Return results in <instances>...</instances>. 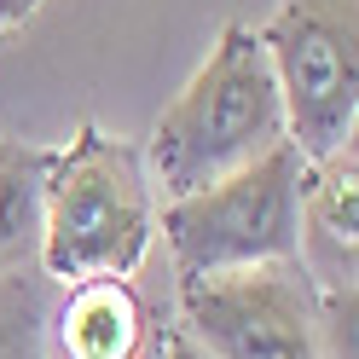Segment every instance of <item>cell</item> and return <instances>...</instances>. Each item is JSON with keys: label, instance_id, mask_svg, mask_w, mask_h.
<instances>
[{"label": "cell", "instance_id": "2", "mask_svg": "<svg viewBox=\"0 0 359 359\" xmlns=\"http://www.w3.org/2000/svg\"><path fill=\"white\" fill-rule=\"evenodd\" d=\"M284 133V104L266 70L261 35L250 24H226L191 81L156 110L145 151V174L156 197H186L209 180L266 156Z\"/></svg>", "mask_w": 359, "mask_h": 359}, {"label": "cell", "instance_id": "6", "mask_svg": "<svg viewBox=\"0 0 359 359\" xmlns=\"http://www.w3.org/2000/svg\"><path fill=\"white\" fill-rule=\"evenodd\" d=\"M163 325L133 278L58 284L47 313V359H156Z\"/></svg>", "mask_w": 359, "mask_h": 359}, {"label": "cell", "instance_id": "4", "mask_svg": "<svg viewBox=\"0 0 359 359\" xmlns=\"http://www.w3.org/2000/svg\"><path fill=\"white\" fill-rule=\"evenodd\" d=\"M261 35L284 133L307 163L359 140V0H273Z\"/></svg>", "mask_w": 359, "mask_h": 359}, {"label": "cell", "instance_id": "3", "mask_svg": "<svg viewBox=\"0 0 359 359\" xmlns=\"http://www.w3.org/2000/svg\"><path fill=\"white\" fill-rule=\"evenodd\" d=\"M302 180H307V156L290 140H278L255 163L220 174L186 197H168L156 209V232L168 243L174 278L232 273V266H261V261H296Z\"/></svg>", "mask_w": 359, "mask_h": 359}, {"label": "cell", "instance_id": "9", "mask_svg": "<svg viewBox=\"0 0 359 359\" xmlns=\"http://www.w3.org/2000/svg\"><path fill=\"white\" fill-rule=\"evenodd\" d=\"M58 284L41 266L0 273V359H47V313Z\"/></svg>", "mask_w": 359, "mask_h": 359}, {"label": "cell", "instance_id": "1", "mask_svg": "<svg viewBox=\"0 0 359 359\" xmlns=\"http://www.w3.org/2000/svg\"><path fill=\"white\" fill-rule=\"evenodd\" d=\"M156 186L140 140L87 122L70 145H53L41 186V255L53 284L133 278L156 250Z\"/></svg>", "mask_w": 359, "mask_h": 359}, {"label": "cell", "instance_id": "10", "mask_svg": "<svg viewBox=\"0 0 359 359\" xmlns=\"http://www.w3.org/2000/svg\"><path fill=\"white\" fill-rule=\"evenodd\" d=\"M156 359H209V353L197 348L180 325H168V330H163V348H156Z\"/></svg>", "mask_w": 359, "mask_h": 359}, {"label": "cell", "instance_id": "7", "mask_svg": "<svg viewBox=\"0 0 359 359\" xmlns=\"http://www.w3.org/2000/svg\"><path fill=\"white\" fill-rule=\"evenodd\" d=\"M296 261L319 296L359 290V140L307 163Z\"/></svg>", "mask_w": 359, "mask_h": 359}, {"label": "cell", "instance_id": "8", "mask_svg": "<svg viewBox=\"0 0 359 359\" xmlns=\"http://www.w3.org/2000/svg\"><path fill=\"white\" fill-rule=\"evenodd\" d=\"M53 145L0 140V273L35 266L41 255V186H47Z\"/></svg>", "mask_w": 359, "mask_h": 359}, {"label": "cell", "instance_id": "5", "mask_svg": "<svg viewBox=\"0 0 359 359\" xmlns=\"http://www.w3.org/2000/svg\"><path fill=\"white\" fill-rule=\"evenodd\" d=\"M180 330L209 359H325L319 290L302 261L180 278Z\"/></svg>", "mask_w": 359, "mask_h": 359}, {"label": "cell", "instance_id": "11", "mask_svg": "<svg viewBox=\"0 0 359 359\" xmlns=\"http://www.w3.org/2000/svg\"><path fill=\"white\" fill-rule=\"evenodd\" d=\"M41 12V0H0V29H18Z\"/></svg>", "mask_w": 359, "mask_h": 359}]
</instances>
